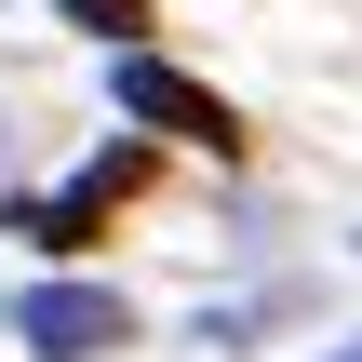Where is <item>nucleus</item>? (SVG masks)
<instances>
[{
    "label": "nucleus",
    "mask_w": 362,
    "mask_h": 362,
    "mask_svg": "<svg viewBox=\"0 0 362 362\" xmlns=\"http://www.w3.org/2000/svg\"><path fill=\"white\" fill-rule=\"evenodd\" d=\"M107 107L121 121H148V134H175V148H242V107L215 94V81H188V67H161V54H107Z\"/></svg>",
    "instance_id": "obj_1"
},
{
    "label": "nucleus",
    "mask_w": 362,
    "mask_h": 362,
    "mask_svg": "<svg viewBox=\"0 0 362 362\" xmlns=\"http://www.w3.org/2000/svg\"><path fill=\"white\" fill-rule=\"evenodd\" d=\"M13 336H27L40 362H94V349L134 336V309H121L107 282H27V296H13Z\"/></svg>",
    "instance_id": "obj_2"
},
{
    "label": "nucleus",
    "mask_w": 362,
    "mask_h": 362,
    "mask_svg": "<svg viewBox=\"0 0 362 362\" xmlns=\"http://www.w3.org/2000/svg\"><path fill=\"white\" fill-rule=\"evenodd\" d=\"M121 202H134V161H94V175H67L54 202H13V228H27V242H54V255H81Z\"/></svg>",
    "instance_id": "obj_3"
},
{
    "label": "nucleus",
    "mask_w": 362,
    "mask_h": 362,
    "mask_svg": "<svg viewBox=\"0 0 362 362\" xmlns=\"http://www.w3.org/2000/svg\"><path fill=\"white\" fill-rule=\"evenodd\" d=\"M67 27H94L107 54H148V0H54Z\"/></svg>",
    "instance_id": "obj_4"
},
{
    "label": "nucleus",
    "mask_w": 362,
    "mask_h": 362,
    "mask_svg": "<svg viewBox=\"0 0 362 362\" xmlns=\"http://www.w3.org/2000/svg\"><path fill=\"white\" fill-rule=\"evenodd\" d=\"M336 362H362V349H336Z\"/></svg>",
    "instance_id": "obj_5"
},
{
    "label": "nucleus",
    "mask_w": 362,
    "mask_h": 362,
    "mask_svg": "<svg viewBox=\"0 0 362 362\" xmlns=\"http://www.w3.org/2000/svg\"><path fill=\"white\" fill-rule=\"evenodd\" d=\"M0 148H13V134H0Z\"/></svg>",
    "instance_id": "obj_6"
}]
</instances>
